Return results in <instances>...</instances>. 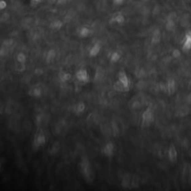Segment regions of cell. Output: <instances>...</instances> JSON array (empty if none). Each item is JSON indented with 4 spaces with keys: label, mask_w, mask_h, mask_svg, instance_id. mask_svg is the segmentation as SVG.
<instances>
[{
    "label": "cell",
    "mask_w": 191,
    "mask_h": 191,
    "mask_svg": "<svg viewBox=\"0 0 191 191\" xmlns=\"http://www.w3.org/2000/svg\"><path fill=\"white\" fill-rule=\"evenodd\" d=\"M175 89H176V84L174 79L170 78L167 81V83L166 84V90L168 93L169 95H172L175 93Z\"/></svg>",
    "instance_id": "9"
},
{
    "label": "cell",
    "mask_w": 191,
    "mask_h": 191,
    "mask_svg": "<svg viewBox=\"0 0 191 191\" xmlns=\"http://www.w3.org/2000/svg\"><path fill=\"white\" fill-rule=\"evenodd\" d=\"M32 1H33L34 3H36V4H37V3H38V2H39L40 0H32Z\"/></svg>",
    "instance_id": "35"
},
{
    "label": "cell",
    "mask_w": 191,
    "mask_h": 191,
    "mask_svg": "<svg viewBox=\"0 0 191 191\" xmlns=\"http://www.w3.org/2000/svg\"><path fill=\"white\" fill-rule=\"evenodd\" d=\"M182 178L185 182L190 183L191 181V165L190 163H186L182 170Z\"/></svg>",
    "instance_id": "6"
},
{
    "label": "cell",
    "mask_w": 191,
    "mask_h": 191,
    "mask_svg": "<svg viewBox=\"0 0 191 191\" xmlns=\"http://www.w3.org/2000/svg\"><path fill=\"white\" fill-rule=\"evenodd\" d=\"M175 21L167 20V22H166V29L169 31L173 30V29L175 28Z\"/></svg>",
    "instance_id": "26"
},
{
    "label": "cell",
    "mask_w": 191,
    "mask_h": 191,
    "mask_svg": "<svg viewBox=\"0 0 191 191\" xmlns=\"http://www.w3.org/2000/svg\"><path fill=\"white\" fill-rule=\"evenodd\" d=\"M91 34V30L88 29L87 27H83L79 30L78 35L79 37H82V38H85V37H89Z\"/></svg>",
    "instance_id": "20"
},
{
    "label": "cell",
    "mask_w": 191,
    "mask_h": 191,
    "mask_svg": "<svg viewBox=\"0 0 191 191\" xmlns=\"http://www.w3.org/2000/svg\"><path fill=\"white\" fill-rule=\"evenodd\" d=\"M161 32H160V31L158 30V29H157V30L155 31L154 33H153L152 37V43L153 44H158V43L160 42V40H161Z\"/></svg>",
    "instance_id": "21"
},
{
    "label": "cell",
    "mask_w": 191,
    "mask_h": 191,
    "mask_svg": "<svg viewBox=\"0 0 191 191\" xmlns=\"http://www.w3.org/2000/svg\"><path fill=\"white\" fill-rule=\"evenodd\" d=\"M140 178L137 175H133L132 176V181H131L130 189H135L140 186Z\"/></svg>",
    "instance_id": "19"
},
{
    "label": "cell",
    "mask_w": 191,
    "mask_h": 191,
    "mask_svg": "<svg viewBox=\"0 0 191 191\" xmlns=\"http://www.w3.org/2000/svg\"><path fill=\"white\" fill-rule=\"evenodd\" d=\"M80 172L87 183H92L94 179V171L91 167L90 161L87 158H82V161L80 162Z\"/></svg>",
    "instance_id": "1"
},
{
    "label": "cell",
    "mask_w": 191,
    "mask_h": 191,
    "mask_svg": "<svg viewBox=\"0 0 191 191\" xmlns=\"http://www.w3.org/2000/svg\"><path fill=\"white\" fill-rule=\"evenodd\" d=\"M115 152V146L112 142H108L104 146V147L102 148V150L101 152L103 153V155L106 156V157L111 158L113 157V155H114Z\"/></svg>",
    "instance_id": "5"
},
{
    "label": "cell",
    "mask_w": 191,
    "mask_h": 191,
    "mask_svg": "<svg viewBox=\"0 0 191 191\" xmlns=\"http://www.w3.org/2000/svg\"><path fill=\"white\" fill-rule=\"evenodd\" d=\"M191 49V31H188L185 34V40L183 42V49L188 51Z\"/></svg>",
    "instance_id": "10"
},
{
    "label": "cell",
    "mask_w": 191,
    "mask_h": 191,
    "mask_svg": "<svg viewBox=\"0 0 191 191\" xmlns=\"http://www.w3.org/2000/svg\"><path fill=\"white\" fill-rule=\"evenodd\" d=\"M34 73H35L36 74H37V75H41V74H43V73H44V70L40 68H37V69H36Z\"/></svg>",
    "instance_id": "31"
},
{
    "label": "cell",
    "mask_w": 191,
    "mask_h": 191,
    "mask_svg": "<svg viewBox=\"0 0 191 191\" xmlns=\"http://www.w3.org/2000/svg\"><path fill=\"white\" fill-rule=\"evenodd\" d=\"M143 119V125L144 126H148L152 123V122L154 120V115H153V111L152 109L149 108V109L146 110L143 113L142 116Z\"/></svg>",
    "instance_id": "4"
},
{
    "label": "cell",
    "mask_w": 191,
    "mask_h": 191,
    "mask_svg": "<svg viewBox=\"0 0 191 191\" xmlns=\"http://www.w3.org/2000/svg\"><path fill=\"white\" fill-rule=\"evenodd\" d=\"M5 163V159L4 158H0V172L2 171V165Z\"/></svg>",
    "instance_id": "34"
},
{
    "label": "cell",
    "mask_w": 191,
    "mask_h": 191,
    "mask_svg": "<svg viewBox=\"0 0 191 191\" xmlns=\"http://www.w3.org/2000/svg\"><path fill=\"white\" fill-rule=\"evenodd\" d=\"M111 127H112V130H113V133L114 136H118L119 134H120V129H119V127L115 122H112L111 123Z\"/></svg>",
    "instance_id": "25"
},
{
    "label": "cell",
    "mask_w": 191,
    "mask_h": 191,
    "mask_svg": "<svg viewBox=\"0 0 191 191\" xmlns=\"http://www.w3.org/2000/svg\"><path fill=\"white\" fill-rule=\"evenodd\" d=\"M13 40L8 39V40H6L4 41V43H3V46H5V47L9 49V48L11 47V46L13 45Z\"/></svg>",
    "instance_id": "28"
},
{
    "label": "cell",
    "mask_w": 191,
    "mask_h": 191,
    "mask_svg": "<svg viewBox=\"0 0 191 191\" xmlns=\"http://www.w3.org/2000/svg\"><path fill=\"white\" fill-rule=\"evenodd\" d=\"M101 46L99 42H96V44H94V46L90 48V51H89V55L90 57H96L98 55L101 51Z\"/></svg>",
    "instance_id": "13"
},
{
    "label": "cell",
    "mask_w": 191,
    "mask_h": 191,
    "mask_svg": "<svg viewBox=\"0 0 191 191\" xmlns=\"http://www.w3.org/2000/svg\"><path fill=\"white\" fill-rule=\"evenodd\" d=\"M46 143V138L44 132L42 129H40L36 133L33 140V147L34 149H38L40 147H43Z\"/></svg>",
    "instance_id": "2"
},
{
    "label": "cell",
    "mask_w": 191,
    "mask_h": 191,
    "mask_svg": "<svg viewBox=\"0 0 191 191\" xmlns=\"http://www.w3.org/2000/svg\"><path fill=\"white\" fill-rule=\"evenodd\" d=\"M176 18H177L176 13H175V12H172V13H170V14H169L167 20H173V21H175Z\"/></svg>",
    "instance_id": "29"
},
{
    "label": "cell",
    "mask_w": 191,
    "mask_h": 191,
    "mask_svg": "<svg viewBox=\"0 0 191 191\" xmlns=\"http://www.w3.org/2000/svg\"><path fill=\"white\" fill-rule=\"evenodd\" d=\"M118 81L124 84L125 87H129L130 88V80L128 78V75L125 73V72L120 71L118 73Z\"/></svg>",
    "instance_id": "8"
},
{
    "label": "cell",
    "mask_w": 191,
    "mask_h": 191,
    "mask_svg": "<svg viewBox=\"0 0 191 191\" xmlns=\"http://www.w3.org/2000/svg\"><path fill=\"white\" fill-rule=\"evenodd\" d=\"M132 175L129 173H126L123 175L121 181V186L124 189H130L131 181H132Z\"/></svg>",
    "instance_id": "12"
},
{
    "label": "cell",
    "mask_w": 191,
    "mask_h": 191,
    "mask_svg": "<svg viewBox=\"0 0 191 191\" xmlns=\"http://www.w3.org/2000/svg\"><path fill=\"white\" fill-rule=\"evenodd\" d=\"M125 0H113V2L116 5H121L125 2Z\"/></svg>",
    "instance_id": "33"
},
{
    "label": "cell",
    "mask_w": 191,
    "mask_h": 191,
    "mask_svg": "<svg viewBox=\"0 0 191 191\" xmlns=\"http://www.w3.org/2000/svg\"><path fill=\"white\" fill-rule=\"evenodd\" d=\"M168 158L171 162H175L178 158V152L173 144H171L168 149Z\"/></svg>",
    "instance_id": "7"
},
{
    "label": "cell",
    "mask_w": 191,
    "mask_h": 191,
    "mask_svg": "<svg viewBox=\"0 0 191 191\" xmlns=\"http://www.w3.org/2000/svg\"><path fill=\"white\" fill-rule=\"evenodd\" d=\"M61 27H62V23L61 21H59V20H56V21L53 22V23H52V28L54 29L58 30V29H61Z\"/></svg>",
    "instance_id": "27"
},
{
    "label": "cell",
    "mask_w": 191,
    "mask_h": 191,
    "mask_svg": "<svg viewBox=\"0 0 191 191\" xmlns=\"http://www.w3.org/2000/svg\"><path fill=\"white\" fill-rule=\"evenodd\" d=\"M58 77H59V79L60 81H61V82H63V83H66V82H67L68 81H70V79H71V74L69 73L68 72H66V71H61L60 72L59 75H58Z\"/></svg>",
    "instance_id": "18"
},
{
    "label": "cell",
    "mask_w": 191,
    "mask_h": 191,
    "mask_svg": "<svg viewBox=\"0 0 191 191\" xmlns=\"http://www.w3.org/2000/svg\"><path fill=\"white\" fill-rule=\"evenodd\" d=\"M86 110V105L84 101H78L74 105L73 111L75 114L80 115Z\"/></svg>",
    "instance_id": "11"
},
{
    "label": "cell",
    "mask_w": 191,
    "mask_h": 191,
    "mask_svg": "<svg viewBox=\"0 0 191 191\" xmlns=\"http://www.w3.org/2000/svg\"><path fill=\"white\" fill-rule=\"evenodd\" d=\"M57 55V52L55 51V49H52L50 50H49L47 52L46 55V61L47 63H52L53 61L55 60V58H56Z\"/></svg>",
    "instance_id": "17"
},
{
    "label": "cell",
    "mask_w": 191,
    "mask_h": 191,
    "mask_svg": "<svg viewBox=\"0 0 191 191\" xmlns=\"http://www.w3.org/2000/svg\"><path fill=\"white\" fill-rule=\"evenodd\" d=\"M29 95L34 98H40L43 94L42 89L39 87H34L29 90Z\"/></svg>",
    "instance_id": "14"
},
{
    "label": "cell",
    "mask_w": 191,
    "mask_h": 191,
    "mask_svg": "<svg viewBox=\"0 0 191 191\" xmlns=\"http://www.w3.org/2000/svg\"><path fill=\"white\" fill-rule=\"evenodd\" d=\"M180 55L181 52L178 49H175V50L173 52V57H175V58H178V57L180 56Z\"/></svg>",
    "instance_id": "30"
},
{
    "label": "cell",
    "mask_w": 191,
    "mask_h": 191,
    "mask_svg": "<svg viewBox=\"0 0 191 191\" xmlns=\"http://www.w3.org/2000/svg\"><path fill=\"white\" fill-rule=\"evenodd\" d=\"M27 58L26 55L23 52H20L17 54V61L20 64H25V62H26Z\"/></svg>",
    "instance_id": "23"
},
{
    "label": "cell",
    "mask_w": 191,
    "mask_h": 191,
    "mask_svg": "<svg viewBox=\"0 0 191 191\" xmlns=\"http://www.w3.org/2000/svg\"><path fill=\"white\" fill-rule=\"evenodd\" d=\"M120 54L118 52H113L112 54L111 55V57H110V60H111V62H117L120 59Z\"/></svg>",
    "instance_id": "24"
},
{
    "label": "cell",
    "mask_w": 191,
    "mask_h": 191,
    "mask_svg": "<svg viewBox=\"0 0 191 191\" xmlns=\"http://www.w3.org/2000/svg\"><path fill=\"white\" fill-rule=\"evenodd\" d=\"M6 7V3L4 1H0V10L3 9Z\"/></svg>",
    "instance_id": "32"
},
{
    "label": "cell",
    "mask_w": 191,
    "mask_h": 191,
    "mask_svg": "<svg viewBox=\"0 0 191 191\" xmlns=\"http://www.w3.org/2000/svg\"><path fill=\"white\" fill-rule=\"evenodd\" d=\"M75 78L80 83L87 84L90 82V75L85 69H80L75 73Z\"/></svg>",
    "instance_id": "3"
},
{
    "label": "cell",
    "mask_w": 191,
    "mask_h": 191,
    "mask_svg": "<svg viewBox=\"0 0 191 191\" xmlns=\"http://www.w3.org/2000/svg\"><path fill=\"white\" fill-rule=\"evenodd\" d=\"M112 21L113 22V23H118V24H122V23H123L124 22H125V17H124V16L123 14H122V13H119L113 17Z\"/></svg>",
    "instance_id": "22"
},
{
    "label": "cell",
    "mask_w": 191,
    "mask_h": 191,
    "mask_svg": "<svg viewBox=\"0 0 191 191\" xmlns=\"http://www.w3.org/2000/svg\"><path fill=\"white\" fill-rule=\"evenodd\" d=\"M113 89L120 93H125L130 90L129 87H125L124 84H122L120 82H119V81H117L114 84H113Z\"/></svg>",
    "instance_id": "16"
},
{
    "label": "cell",
    "mask_w": 191,
    "mask_h": 191,
    "mask_svg": "<svg viewBox=\"0 0 191 191\" xmlns=\"http://www.w3.org/2000/svg\"><path fill=\"white\" fill-rule=\"evenodd\" d=\"M61 149V144L58 141H55L52 146L49 148V153L51 155H55L60 151Z\"/></svg>",
    "instance_id": "15"
},
{
    "label": "cell",
    "mask_w": 191,
    "mask_h": 191,
    "mask_svg": "<svg viewBox=\"0 0 191 191\" xmlns=\"http://www.w3.org/2000/svg\"><path fill=\"white\" fill-rule=\"evenodd\" d=\"M0 77H1V73H0Z\"/></svg>",
    "instance_id": "36"
}]
</instances>
